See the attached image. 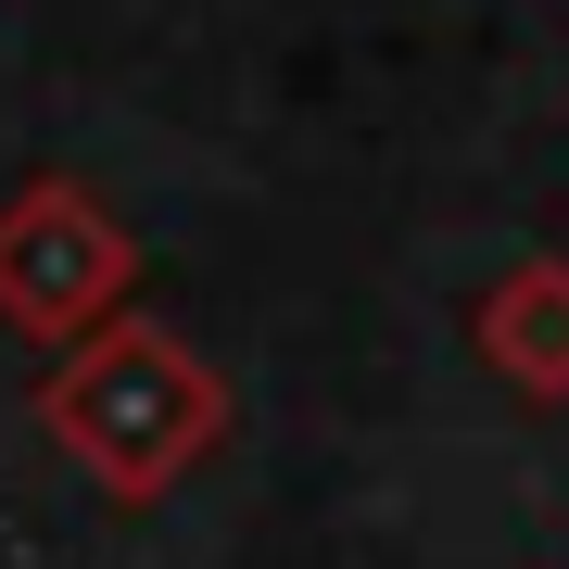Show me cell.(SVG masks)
I'll return each mask as SVG.
<instances>
[{
  "mask_svg": "<svg viewBox=\"0 0 569 569\" xmlns=\"http://www.w3.org/2000/svg\"><path fill=\"white\" fill-rule=\"evenodd\" d=\"M39 430H51L102 493L152 507V493L228 430V392H216V367H190V342L114 317V329H89V342L39 380Z\"/></svg>",
  "mask_w": 569,
  "mask_h": 569,
  "instance_id": "cell-1",
  "label": "cell"
},
{
  "mask_svg": "<svg viewBox=\"0 0 569 569\" xmlns=\"http://www.w3.org/2000/svg\"><path fill=\"white\" fill-rule=\"evenodd\" d=\"M114 291H127V228L77 178H39L0 216V329L13 342H89V329H114Z\"/></svg>",
  "mask_w": 569,
  "mask_h": 569,
  "instance_id": "cell-2",
  "label": "cell"
},
{
  "mask_svg": "<svg viewBox=\"0 0 569 569\" xmlns=\"http://www.w3.org/2000/svg\"><path fill=\"white\" fill-rule=\"evenodd\" d=\"M481 355L507 367L519 392H569V266H519V279H493L481 305Z\"/></svg>",
  "mask_w": 569,
  "mask_h": 569,
  "instance_id": "cell-3",
  "label": "cell"
}]
</instances>
